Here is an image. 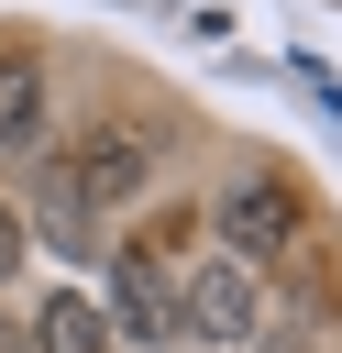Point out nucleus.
Masks as SVG:
<instances>
[{
  "label": "nucleus",
  "instance_id": "nucleus-1",
  "mask_svg": "<svg viewBox=\"0 0 342 353\" xmlns=\"http://www.w3.org/2000/svg\"><path fill=\"white\" fill-rule=\"evenodd\" d=\"M210 221H221V243H232L243 265H276V254H287V243L309 232V210H298V188H287L276 165H254V176H232Z\"/></svg>",
  "mask_w": 342,
  "mask_h": 353
},
{
  "label": "nucleus",
  "instance_id": "nucleus-5",
  "mask_svg": "<svg viewBox=\"0 0 342 353\" xmlns=\"http://www.w3.org/2000/svg\"><path fill=\"white\" fill-rule=\"evenodd\" d=\"M110 342H121V331H110V309H99V298H77V287L33 309V353H110Z\"/></svg>",
  "mask_w": 342,
  "mask_h": 353
},
{
  "label": "nucleus",
  "instance_id": "nucleus-8",
  "mask_svg": "<svg viewBox=\"0 0 342 353\" xmlns=\"http://www.w3.org/2000/svg\"><path fill=\"white\" fill-rule=\"evenodd\" d=\"M0 353H33V320H11V309H0Z\"/></svg>",
  "mask_w": 342,
  "mask_h": 353
},
{
  "label": "nucleus",
  "instance_id": "nucleus-3",
  "mask_svg": "<svg viewBox=\"0 0 342 353\" xmlns=\"http://www.w3.org/2000/svg\"><path fill=\"white\" fill-rule=\"evenodd\" d=\"M177 320H188L199 342H254V320H265V287H254V265H243V254L199 265V276L177 287Z\"/></svg>",
  "mask_w": 342,
  "mask_h": 353
},
{
  "label": "nucleus",
  "instance_id": "nucleus-7",
  "mask_svg": "<svg viewBox=\"0 0 342 353\" xmlns=\"http://www.w3.org/2000/svg\"><path fill=\"white\" fill-rule=\"evenodd\" d=\"M22 265V210H0V276Z\"/></svg>",
  "mask_w": 342,
  "mask_h": 353
},
{
  "label": "nucleus",
  "instance_id": "nucleus-6",
  "mask_svg": "<svg viewBox=\"0 0 342 353\" xmlns=\"http://www.w3.org/2000/svg\"><path fill=\"white\" fill-rule=\"evenodd\" d=\"M33 143H44V77L11 55L0 66V154H33Z\"/></svg>",
  "mask_w": 342,
  "mask_h": 353
},
{
  "label": "nucleus",
  "instance_id": "nucleus-4",
  "mask_svg": "<svg viewBox=\"0 0 342 353\" xmlns=\"http://www.w3.org/2000/svg\"><path fill=\"white\" fill-rule=\"evenodd\" d=\"M110 331H132V342H165V331H177L165 265H154L143 243H121V254H110Z\"/></svg>",
  "mask_w": 342,
  "mask_h": 353
},
{
  "label": "nucleus",
  "instance_id": "nucleus-2",
  "mask_svg": "<svg viewBox=\"0 0 342 353\" xmlns=\"http://www.w3.org/2000/svg\"><path fill=\"white\" fill-rule=\"evenodd\" d=\"M66 188H77L88 210H121V199H143V188H154V143H143L132 121H99V132L66 154Z\"/></svg>",
  "mask_w": 342,
  "mask_h": 353
}]
</instances>
